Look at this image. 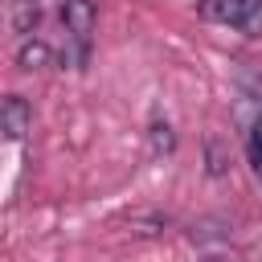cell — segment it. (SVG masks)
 Wrapping results in <instances>:
<instances>
[{
  "label": "cell",
  "mask_w": 262,
  "mask_h": 262,
  "mask_svg": "<svg viewBox=\"0 0 262 262\" xmlns=\"http://www.w3.org/2000/svg\"><path fill=\"white\" fill-rule=\"evenodd\" d=\"M201 16L205 20L233 25L246 37H258L262 33V0H201Z\"/></svg>",
  "instance_id": "1"
},
{
  "label": "cell",
  "mask_w": 262,
  "mask_h": 262,
  "mask_svg": "<svg viewBox=\"0 0 262 262\" xmlns=\"http://www.w3.org/2000/svg\"><path fill=\"white\" fill-rule=\"evenodd\" d=\"M0 131L8 139H25V131H29V102L20 94L0 98Z\"/></svg>",
  "instance_id": "3"
},
{
  "label": "cell",
  "mask_w": 262,
  "mask_h": 262,
  "mask_svg": "<svg viewBox=\"0 0 262 262\" xmlns=\"http://www.w3.org/2000/svg\"><path fill=\"white\" fill-rule=\"evenodd\" d=\"M49 45L45 41H25L20 49H16V66L20 70H41V66H49Z\"/></svg>",
  "instance_id": "4"
},
{
  "label": "cell",
  "mask_w": 262,
  "mask_h": 262,
  "mask_svg": "<svg viewBox=\"0 0 262 262\" xmlns=\"http://www.w3.org/2000/svg\"><path fill=\"white\" fill-rule=\"evenodd\" d=\"M61 20H66V33H70V37L78 41V49L86 53L90 33H94V4H90V0H66Z\"/></svg>",
  "instance_id": "2"
},
{
  "label": "cell",
  "mask_w": 262,
  "mask_h": 262,
  "mask_svg": "<svg viewBox=\"0 0 262 262\" xmlns=\"http://www.w3.org/2000/svg\"><path fill=\"white\" fill-rule=\"evenodd\" d=\"M172 147H176L172 127H168V123H151V151H156V156H164V151H172Z\"/></svg>",
  "instance_id": "5"
},
{
  "label": "cell",
  "mask_w": 262,
  "mask_h": 262,
  "mask_svg": "<svg viewBox=\"0 0 262 262\" xmlns=\"http://www.w3.org/2000/svg\"><path fill=\"white\" fill-rule=\"evenodd\" d=\"M37 20H41V12H37V4H33V0H25V4L16 8V25H20L25 33H29V29L37 25Z\"/></svg>",
  "instance_id": "6"
}]
</instances>
